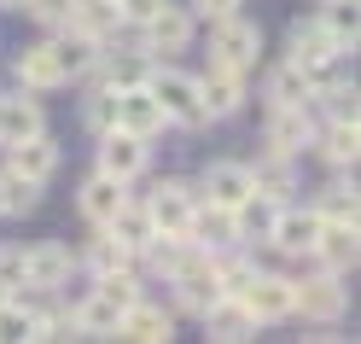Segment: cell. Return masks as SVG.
<instances>
[{"mask_svg": "<svg viewBox=\"0 0 361 344\" xmlns=\"http://www.w3.org/2000/svg\"><path fill=\"white\" fill-rule=\"evenodd\" d=\"M309 204L321 210V222H355V204H361V198H355V170H338Z\"/></svg>", "mask_w": 361, "mask_h": 344, "instance_id": "28", "label": "cell"}, {"mask_svg": "<svg viewBox=\"0 0 361 344\" xmlns=\"http://www.w3.org/2000/svg\"><path fill=\"white\" fill-rule=\"evenodd\" d=\"M0 198H6V216H30L41 204V181H30V175H18V170L0 164Z\"/></svg>", "mask_w": 361, "mask_h": 344, "instance_id": "35", "label": "cell"}, {"mask_svg": "<svg viewBox=\"0 0 361 344\" xmlns=\"http://www.w3.org/2000/svg\"><path fill=\"white\" fill-rule=\"evenodd\" d=\"M268 117H262V146L268 152H286V158H303L314 146V111L309 105H262Z\"/></svg>", "mask_w": 361, "mask_h": 344, "instance_id": "8", "label": "cell"}, {"mask_svg": "<svg viewBox=\"0 0 361 344\" xmlns=\"http://www.w3.org/2000/svg\"><path fill=\"white\" fill-rule=\"evenodd\" d=\"M82 117H87V129H94V134H105V129H117V94H111V88H99V82H87Z\"/></svg>", "mask_w": 361, "mask_h": 344, "instance_id": "37", "label": "cell"}, {"mask_svg": "<svg viewBox=\"0 0 361 344\" xmlns=\"http://www.w3.org/2000/svg\"><path fill=\"white\" fill-rule=\"evenodd\" d=\"M251 274H257V263L245 257L239 245H233V251H221V257H216V280H221V292H245V280H251Z\"/></svg>", "mask_w": 361, "mask_h": 344, "instance_id": "38", "label": "cell"}, {"mask_svg": "<svg viewBox=\"0 0 361 344\" xmlns=\"http://www.w3.org/2000/svg\"><path fill=\"white\" fill-rule=\"evenodd\" d=\"M18 257H24V286L30 292H59L64 280H71V245H59V239H35V245H18Z\"/></svg>", "mask_w": 361, "mask_h": 344, "instance_id": "12", "label": "cell"}, {"mask_svg": "<svg viewBox=\"0 0 361 344\" xmlns=\"http://www.w3.org/2000/svg\"><path fill=\"white\" fill-rule=\"evenodd\" d=\"M192 35H198V18H192V6L187 0H164L146 24H140V47L152 53V59H175V53H187L192 47Z\"/></svg>", "mask_w": 361, "mask_h": 344, "instance_id": "3", "label": "cell"}, {"mask_svg": "<svg viewBox=\"0 0 361 344\" xmlns=\"http://www.w3.org/2000/svg\"><path fill=\"white\" fill-rule=\"evenodd\" d=\"M314 24H321L344 53H355V35H361V12H355V0H321Z\"/></svg>", "mask_w": 361, "mask_h": 344, "instance_id": "32", "label": "cell"}, {"mask_svg": "<svg viewBox=\"0 0 361 344\" xmlns=\"http://www.w3.org/2000/svg\"><path fill=\"white\" fill-rule=\"evenodd\" d=\"M12 82L24 88V94H53V88H64L59 71H53V59H47V41L18 47V59H12Z\"/></svg>", "mask_w": 361, "mask_h": 344, "instance_id": "25", "label": "cell"}, {"mask_svg": "<svg viewBox=\"0 0 361 344\" xmlns=\"http://www.w3.org/2000/svg\"><path fill=\"white\" fill-rule=\"evenodd\" d=\"M257 53H262V30H257L245 12L216 18V24H210V64H228V71H245V76H251Z\"/></svg>", "mask_w": 361, "mask_h": 344, "instance_id": "7", "label": "cell"}, {"mask_svg": "<svg viewBox=\"0 0 361 344\" xmlns=\"http://www.w3.org/2000/svg\"><path fill=\"white\" fill-rule=\"evenodd\" d=\"M314 234H321V210H314V204L286 198V204H280V216H274V234H268V245L286 251V257H309Z\"/></svg>", "mask_w": 361, "mask_h": 344, "instance_id": "15", "label": "cell"}, {"mask_svg": "<svg viewBox=\"0 0 361 344\" xmlns=\"http://www.w3.org/2000/svg\"><path fill=\"white\" fill-rule=\"evenodd\" d=\"M298 309L291 315H303V321H314V327H338L344 321V309H350V286H344V274H332V268H309V274H298Z\"/></svg>", "mask_w": 361, "mask_h": 344, "instance_id": "2", "label": "cell"}, {"mask_svg": "<svg viewBox=\"0 0 361 344\" xmlns=\"http://www.w3.org/2000/svg\"><path fill=\"white\" fill-rule=\"evenodd\" d=\"M82 268L87 274H117V268H140V263H134V251L111 234V227H99V234L87 239V251H82Z\"/></svg>", "mask_w": 361, "mask_h": 344, "instance_id": "30", "label": "cell"}, {"mask_svg": "<svg viewBox=\"0 0 361 344\" xmlns=\"http://www.w3.org/2000/svg\"><path fill=\"white\" fill-rule=\"evenodd\" d=\"M146 88H152V100L164 105V123H169V129L198 134V129L210 123V117H204V100H198V76H192V71H180L175 59H152Z\"/></svg>", "mask_w": 361, "mask_h": 344, "instance_id": "1", "label": "cell"}, {"mask_svg": "<svg viewBox=\"0 0 361 344\" xmlns=\"http://www.w3.org/2000/svg\"><path fill=\"white\" fill-rule=\"evenodd\" d=\"M198 181H180V175H169V181H157V187L140 198L146 210H152V222H157V234H187V222H192V210H198Z\"/></svg>", "mask_w": 361, "mask_h": 344, "instance_id": "9", "label": "cell"}, {"mask_svg": "<svg viewBox=\"0 0 361 344\" xmlns=\"http://www.w3.org/2000/svg\"><path fill=\"white\" fill-rule=\"evenodd\" d=\"M6 170H18V175H30V181H41V187H47V181L59 175V141L41 129V134H30V141L6 146Z\"/></svg>", "mask_w": 361, "mask_h": 344, "instance_id": "23", "label": "cell"}, {"mask_svg": "<svg viewBox=\"0 0 361 344\" xmlns=\"http://www.w3.org/2000/svg\"><path fill=\"white\" fill-rule=\"evenodd\" d=\"M286 64H298V71H309V82H321L326 71L344 64V47H338V41L314 24V18H309V24L298 18V24L286 30Z\"/></svg>", "mask_w": 361, "mask_h": 344, "instance_id": "6", "label": "cell"}, {"mask_svg": "<svg viewBox=\"0 0 361 344\" xmlns=\"http://www.w3.org/2000/svg\"><path fill=\"white\" fill-rule=\"evenodd\" d=\"M274 216H280V198L251 193V198L239 204V227H245V239H262V245H268V234H274Z\"/></svg>", "mask_w": 361, "mask_h": 344, "instance_id": "34", "label": "cell"}, {"mask_svg": "<svg viewBox=\"0 0 361 344\" xmlns=\"http://www.w3.org/2000/svg\"><path fill=\"white\" fill-rule=\"evenodd\" d=\"M71 6H76V0H24V12L35 18L41 30H59V24H71Z\"/></svg>", "mask_w": 361, "mask_h": 344, "instance_id": "39", "label": "cell"}, {"mask_svg": "<svg viewBox=\"0 0 361 344\" xmlns=\"http://www.w3.org/2000/svg\"><path fill=\"white\" fill-rule=\"evenodd\" d=\"M47 59H53L59 82H82V76L99 64V41L82 35V30H71V24H59V30L47 35Z\"/></svg>", "mask_w": 361, "mask_h": 344, "instance_id": "14", "label": "cell"}, {"mask_svg": "<svg viewBox=\"0 0 361 344\" xmlns=\"http://www.w3.org/2000/svg\"><path fill=\"white\" fill-rule=\"evenodd\" d=\"M169 297H175V309H187V315H198V309H204V304H216V297H221V280H216V257H210V251H187V257H180V268L169 274Z\"/></svg>", "mask_w": 361, "mask_h": 344, "instance_id": "4", "label": "cell"}, {"mask_svg": "<svg viewBox=\"0 0 361 344\" xmlns=\"http://www.w3.org/2000/svg\"><path fill=\"white\" fill-rule=\"evenodd\" d=\"M0 222H6V198H0Z\"/></svg>", "mask_w": 361, "mask_h": 344, "instance_id": "43", "label": "cell"}, {"mask_svg": "<svg viewBox=\"0 0 361 344\" xmlns=\"http://www.w3.org/2000/svg\"><path fill=\"white\" fill-rule=\"evenodd\" d=\"M233 297L257 315V327L291 321V309H298V286H291V274H274V268H257L251 280H245V292H233Z\"/></svg>", "mask_w": 361, "mask_h": 344, "instance_id": "5", "label": "cell"}, {"mask_svg": "<svg viewBox=\"0 0 361 344\" xmlns=\"http://www.w3.org/2000/svg\"><path fill=\"white\" fill-rule=\"evenodd\" d=\"M117 338H128V344H169L175 338V315L164 304H152V297H134V304L123 309V321H117Z\"/></svg>", "mask_w": 361, "mask_h": 344, "instance_id": "20", "label": "cell"}, {"mask_svg": "<svg viewBox=\"0 0 361 344\" xmlns=\"http://www.w3.org/2000/svg\"><path fill=\"white\" fill-rule=\"evenodd\" d=\"M187 239H192L198 251H210V257H221V251L245 245L239 210H228V204H210V198H198V210H192V222H187Z\"/></svg>", "mask_w": 361, "mask_h": 344, "instance_id": "11", "label": "cell"}, {"mask_svg": "<svg viewBox=\"0 0 361 344\" xmlns=\"http://www.w3.org/2000/svg\"><path fill=\"white\" fill-rule=\"evenodd\" d=\"M47 129V111H41V94H24V88H12V94H0V152L30 141V134Z\"/></svg>", "mask_w": 361, "mask_h": 344, "instance_id": "18", "label": "cell"}, {"mask_svg": "<svg viewBox=\"0 0 361 344\" xmlns=\"http://www.w3.org/2000/svg\"><path fill=\"white\" fill-rule=\"evenodd\" d=\"M164 6V0H117V12H123V24H146V18Z\"/></svg>", "mask_w": 361, "mask_h": 344, "instance_id": "41", "label": "cell"}, {"mask_svg": "<svg viewBox=\"0 0 361 344\" xmlns=\"http://www.w3.org/2000/svg\"><path fill=\"white\" fill-rule=\"evenodd\" d=\"M117 24H123L117 0H76V6H71V30H82V35H94L99 47H105L111 35H117Z\"/></svg>", "mask_w": 361, "mask_h": 344, "instance_id": "31", "label": "cell"}, {"mask_svg": "<svg viewBox=\"0 0 361 344\" xmlns=\"http://www.w3.org/2000/svg\"><path fill=\"white\" fill-rule=\"evenodd\" d=\"M0 297H12V292H6V286H0Z\"/></svg>", "mask_w": 361, "mask_h": 344, "instance_id": "44", "label": "cell"}, {"mask_svg": "<svg viewBox=\"0 0 361 344\" xmlns=\"http://www.w3.org/2000/svg\"><path fill=\"white\" fill-rule=\"evenodd\" d=\"M198 321H204V338H221V344H239V338H257V315L239 304L233 292H221L216 304L198 309Z\"/></svg>", "mask_w": 361, "mask_h": 344, "instance_id": "21", "label": "cell"}, {"mask_svg": "<svg viewBox=\"0 0 361 344\" xmlns=\"http://www.w3.org/2000/svg\"><path fill=\"white\" fill-rule=\"evenodd\" d=\"M71 315H76V338H117V321H123V309L99 292H87Z\"/></svg>", "mask_w": 361, "mask_h": 344, "instance_id": "29", "label": "cell"}, {"mask_svg": "<svg viewBox=\"0 0 361 344\" xmlns=\"http://www.w3.org/2000/svg\"><path fill=\"white\" fill-rule=\"evenodd\" d=\"M94 170H105V175H117V181H140L146 175V164H152V146L140 141V134H128V129H105V134H94Z\"/></svg>", "mask_w": 361, "mask_h": 344, "instance_id": "10", "label": "cell"}, {"mask_svg": "<svg viewBox=\"0 0 361 344\" xmlns=\"http://www.w3.org/2000/svg\"><path fill=\"white\" fill-rule=\"evenodd\" d=\"M314 100V82H309V71H298V64H274V71L262 76V105H309Z\"/></svg>", "mask_w": 361, "mask_h": 344, "instance_id": "27", "label": "cell"}, {"mask_svg": "<svg viewBox=\"0 0 361 344\" xmlns=\"http://www.w3.org/2000/svg\"><path fill=\"white\" fill-rule=\"evenodd\" d=\"M123 198H128V181L94 170V175H87L82 187H76V210H82V222H87V227H105L111 216L123 210Z\"/></svg>", "mask_w": 361, "mask_h": 344, "instance_id": "19", "label": "cell"}, {"mask_svg": "<svg viewBox=\"0 0 361 344\" xmlns=\"http://www.w3.org/2000/svg\"><path fill=\"white\" fill-rule=\"evenodd\" d=\"M198 100H204V117L221 123V117H239L251 88H245V71H228V64H210L198 71Z\"/></svg>", "mask_w": 361, "mask_h": 344, "instance_id": "13", "label": "cell"}, {"mask_svg": "<svg viewBox=\"0 0 361 344\" xmlns=\"http://www.w3.org/2000/svg\"><path fill=\"white\" fill-rule=\"evenodd\" d=\"M251 187L286 204L291 193H298V158H286V152H262L257 164H251Z\"/></svg>", "mask_w": 361, "mask_h": 344, "instance_id": "26", "label": "cell"}, {"mask_svg": "<svg viewBox=\"0 0 361 344\" xmlns=\"http://www.w3.org/2000/svg\"><path fill=\"white\" fill-rule=\"evenodd\" d=\"M192 6V18H204V24H216V18H233L245 0H187Z\"/></svg>", "mask_w": 361, "mask_h": 344, "instance_id": "40", "label": "cell"}, {"mask_svg": "<svg viewBox=\"0 0 361 344\" xmlns=\"http://www.w3.org/2000/svg\"><path fill=\"white\" fill-rule=\"evenodd\" d=\"M105 227H111V234H117V239H123L128 251H140V245H146V239L157 234V222H152V210H146V204H140V198H134V193L123 198V210H117V216H111Z\"/></svg>", "mask_w": 361, "mask_h": 344, "instance_id": "33", "label": "cell"}, {"mask_svg": "<svg viewBox=\"0 0 361 344\" xmlns=\"http://www.w3.org/2000/svg\"><path fill=\"white\" fill-rule=\"evenodd\" d=\"M198 193H204L210 204H228V210H239L245 198H251V164H239V158H216V164H204V175H198Z\"/></svg>", "mask_w": 361, "mask_h": 344, "instance_id": "17", "label": "cell"}, {"mask_svg": "<svg viewBox=\"0 0 361 344\" xmlns=\"http://www.w3.org/2000/svg\"><path fill=\"white\" fill-rule=\"evenodd\" d=\"M361 234H355V222H321V234H314V245H309V263L314 268H332V274H355V257H361V245H355Z\"/></svg>", "mask_w": 361, "mask_h": 344, "instance_id": "16", "label": "cell"}, {"mask_svg": "<svg viewBox=\"0 0 361 344\" xmlns=\"http://www.w3.org/2000/svg\"><path fill=\"white\" fill-rule=\"evenodd\" d=\"M18 338H35V315L24 297H0V344H18Z\"/></svg>", "mask_w": 361, "mask_h": 344, "instance_id": "36", "label": "cell"}, {"mask_svg": "<svg viewBox=\"0 0 361 344\" xmlns=\"http://www.w3.org/2000/svg\"><path fill=\"white\" fill-rule=\"evenodd\" d=\"M0 12H24V0H0Z\"/></svg>", "mask_w": 361, "mask_h": 344, "instance_id": "42", "label": "cell"}, {"mask_svg": "<svg viewBox=\"0 0 361 344\" xmlns=\"http://www.w3.org/2000/svg\"><path fill=\"white\" fill-rule=\"evenodd\" d=\"M309 152H321L332 170H355L361 129H355V123H314V146H309Z\"/></svg>", "mask_w": 361, "mask_h": 344, "instance_id": "24", "label": "cell"}, {"mask_svg": "<svg viewBox=\"0 0 361 344\" xmlns=\"http://www.w3.org/2000/svg\"><path fill=\"white\" fill-rule=\"evenodd\" d=\"M117 129H128V134H140V141H157L169 123H164V105L152 100V88L140 82V88H123L117 94Z\"/></svg>", "mask_w": 361, "mask_h": 344, "instance_id": "22", "label": "cell"}]
</instances>
